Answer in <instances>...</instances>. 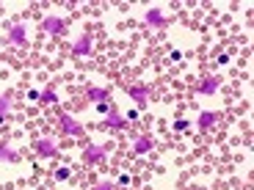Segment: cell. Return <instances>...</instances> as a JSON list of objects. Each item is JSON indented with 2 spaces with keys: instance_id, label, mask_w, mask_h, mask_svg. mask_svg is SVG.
Returning a JSON list of instances; mask_svg holds the SVG:
<instances>
[{
  "instance_id": "10",
  "label": "cell",
  "mask_w": 254,
  "mask_h": 190,
  "mask_svg": "<svg viewBox=\"0 0 254 190\" xmlns=\"http://www.w3.org/2000/svg\"><path fill=\"white\" fill-rule=\"evenodd\" d=\"M152 146H155V138L146 133V135H141V138H135L133 154H149V152H152Z\"/></svg>"
},
{
  "instance_id": "21",
  "label": "cell",
  "mask_w": 254,
  "mask_h": 190,
  "mask_svg": "<svg viewBox=\"0 0 254 190\" xmlns=\"http://www.w3.org/2000/svg\"><path fill=\"white\" fill-rule=\"evenodd\" d=\"M97 110H100V113H105V116L111 113V108H108V102H97Z\"/></svg>"
},
{
  "instance_id": "13",
  "label": "cell",
  "mask_w": 254,
  "mask_h": 190,
  "mask_svg": "<svg viewBox=\"0 0 254 190\" xmlns=\"http://www.w3.org/2000/svg\"><path fill=\"white\" fill-rule=\"evenodd\" d=\"M218 86H221V80H218V77H207V80L199 86V96H213L218 91Z\"/></svg>"
},
{
  "instance_id": "22",
  "label": "cell",
  "mask_w": 254,
  "mask_h": 190,
  "mask_svg": "<svg viewBox=\"0 0 254 190\" xmlns=\"http://www.w3.org/2000/svg\"><path fill=\"white\" fill-rule=\"evenodd\" d=\"M169 58H172V61H183V50H172V52H169Z\"/></svg>"
},
{
  "instance_id": "4",
  "label": "cell",
  "mask_w": 254,
  "mask_h": 190,
  "mask_svg": "<svg viewBox=\"0 0 254 190\" xmlns=\"http://www.w3.org/2000/svg\"><path fill=\"white\" fill-rule=\"evenodd\" d=\"M33 152H36L39 157H58V154H61V149H58L50 138H39L36 143H33Z\"/></svg>"
},
{
  "instance_id": "3",
  "label": "cell",
  "mask_w": 254,
  "mask_h": 190,
  "mask_svg": "<svg viewBox=\"0 0 254 190\" xmlns=\"http://www.w3.org/2000/svg\"><path fill=\"white\" fill-rule=\"evenodd\" d=\"M42 31H45L47 36H61V33L66 31V19L64 17H45L42 19Z\"/></svg>"
},
{
  "instance_id": "16",
  "label": "cell",
  "mask_w": 254,
  "mask_h": 190,
  "mask_svg": "<svg viewBox=\"0 0 254 190\" xmlns=\"http://www.w3.org/2000/svg\"><path fill=\"white\" fill-rule=\"evenodd\" d=\"M0 160H6V163H17V160H19V154L14 152V149H8V146H3V143H0Z\"/></svg>"
},
{
  "instance_id": "12",
  "label": "cell",
  "mask_w": 254,
  "mask_h": 190,
  "mask_svg": "<svg viewBox=\"0 0 254 190\" xmlns=\"http://www.w3.org/2000/svg\"><path fill=\"white\" fill-rule=\"evenodd\" d=\"M11 116V91H3L0 94V124Z\"/></svg>"
},
{
  "instance_id": "19",
  "label": "cell",
  "mask_w": 254,
  "mask_h": 190,
  "mask_svg": "<svg viewBox=\"0 0 254 190\" xmlns=\"http://www.w3.org/2000/svg\"><path fill=\"white\" fill-rule=\"evenodd\" d=\"M130 182H133V177H130V174H122V177L119 179H116V188H127V185H130Z\"/></svg>"
},
{
  "instance_id": "8",
  "label": "cell",
  "mask_w": 254,
  "mask_h": 190,
  "mask_svg": "<svg viewBox=\"0 0 254 190\" xmlns=\"http://www.w3.org/2000/svg\"><path fill=\"white\" fill-rule=\"evenodd\" d=\"M72 58H83V55H89L91 52V36L89 33H83L80 39H75V42H72Z\"/></svg>"
},
{
  "instance_id": "14",
  "label": "cell",
  "mask_w": 254,
  "mask_h": 190,
  "mask_svg": "<svg viewBox=\"0 0 254 190\" xmlns=\"http://www.w3.org/2000/svg\"><path fill=\"white\" fill-rule=\"evenodd\" d=\"M39 102H42V105H58V102H61L58 94H56V83H50V86L39 94Z\"/></svg>"
},
{
  "instance_id": "20",
  "label": "cell",
  "mask_w": 254,
  "mask_h": 190,
  "mask_svg": "<svg viewBox=\"0 0 254 190\" xmlns=\"http://www.w3.org/2000/svg\"><path fill=\"white\" fill-rule=\"evenodd\" d=\"M188 127H190V121H188V119H177V121H174V130H180V133H185Z\"/></svg>"
},
{
  "instance_id": "24",
  "label": "cell",
  "mask_w": 254,
  "mask_h": 190,
  "mask_svg": "<svg viewBox=\"0 0 254 190\" xmlns=\"http://www.w3.org/2000/svg\"><path fill=\"white\" fill-rule=\"evenodd\" d=\"M39 94H42V91L31 89V91H28V99H31V102H36V99H39Z\"/></svg>"
},
{
  "instance_id": "11",
  "label": "cell",
  "mask_w": 254,
  "mask_h": 190,
  "mask_svg": "<svg viewBox=\"0 0 254 190\" xmlns=\"http://www.w3.org/2000/svg\"><path fill=\"white\" fill-rule=\"evenodd\" d=\"M216 121H218V110H202V113H199V121H196V124H199V130L204 133V130H210V127L216 124Z\"/></svg>"
},
{
  "instance_id": "1",
  "label": "cell",
  "mask_w": 254,
  "mask_h": 190,
  "mask_svg": "<svg viewBox=\"0 0 254 190\" xmlns=\"http://www.w3.org/2000/svg\"><path fill=\"white\" fill-rule=\"evenodd\" d=\"M58 124H61V133H64V135H72V138H77V135L86 133V127L77 124V119H75V116H69V113H61V116H58Z\"/></svg>"
},
{
  "instance_id": "6",
  "label": "cell",
  "mask_w": 254,
  "mask_h": 190,
  "mask_svg": "<svg viewBox=\"0 0 254 190\" xmlns=\"http://www.w3.org/2000/svg\"><path fill=\"white\" fill-rule=\"evenodd\" d=\"M144 25H149V28H160V31H163V28L169 25V19L163 17L160 6H155V8H149V11L144 14Z\"/></svg>"
},
{
  "instance_id": "17",
  "label": "cell",
  "mask_w": 254,
  "mask_h": 190,
  "mask_svg": "<svg viewBox=\"0 0 254 190\" xmlns=\"http://www.w3.org/2000/svg\"><path fill=\"white\" fill-rule=\"evenodd\" d=\"M53 177H56V182H66V179L72 177V171H69V168H58V171L53 174Z\"/></svg>"
},
{
  "instance_id": "5",
  "label": "cell",
  "mask_w": 254,
  "mask_h": 190,
  "mask_svg": "<svg viewBox=\"0 0 254 190\" xmlns=\"http://www.w3.org/2000/svg\"><path fill=\"white\" fill-rule=\"evenodd\" d=\"M100 127H108V130H130V121L125 119L122 113H116V110H111L105 119L100 121Z\"/></svg>"
},
{
  "instance_id": "23",
  "label": "cell",
  "mask_w": 254,
  "mask_h": 190,
  "mask_svg": "<svg viewBox=\"0 0 254 190\" xmlns=\"http://www.w3.org/2000/svg\"><path fill=\"white\" fill-rule=\"evenodd\" d=\"M227 63H229V55H227V52H221V55H218V66H227Z\"/></svg>"
},
{
  "instance_id": "18",
  "label": "cell",
  "mask_w": 254,
  "mask_h": 190,
  "mask_svg": "<svg viewBox=\"0 0 254 190\" xmlns=\"http://www.w3.org/2000/svg\"><path fill=\"white\" fill-rule=\"evenodd\" d=\"M94 190H119V188H116V182H111V179H102V182H97Z\"/></svg>"
},
{
  "instance_id": "15",
  "label": "cell",
  "mask_w": 254,
  "mask_h": 190,
  "mask_svg": "<svg viewBox=\"0 0 254 190\" xmlns=\"http://www.w3.org/2000/svg\"><path fill=\"white\" fill-rule=\"evenodd\" d=\"M86 96H89L91 102H108V96H111V89H94V86H89V91H86Z\"/></svg>"
},
{
  "instance_id": "2",
  "label": "cell",
  "mask_w": 254,
  "mask_h": 190,
  "mask_svg": "<svg viewBox=\"0 0 254 190\" xmlns=\"http://www.w3.org/2000/svg\"><path fill=\"white\" fill-rule=\"evenodd\" d=\"M127 96L138 105V110H144L149 105V86H127Z\"/></svg>"
},
{
  "instance_id": "7",
  "label": "cell",
  "mask_w": 254,
  "mask_h": 190,
  "mask_svg": "<svg viewBox=\"0 0 254 190\" xmlns=\"http://www.w3.org/2000/svg\"><path fill=\"white\" fill-rule=\"evenodd\" d=\"M111 152V143H105V146H89V149H83V163H100L105 154Z\"/></svg>"
},
{
  "instance_id": "9",
  "label": "cell",
  "mask_w": 254,
  "mask_h": 190,
  "mask_svg": "<svg viewBox=\"0 0 254 190\" xmlns=\"http://www.w3.org/2000/svg\"><path fill=\"white\" fill-rule=\"evenodd\" d=\"M8 45H14V47H25L28 45L25 25H11V28H8Z\"/></svg>"
}]
</instances>
